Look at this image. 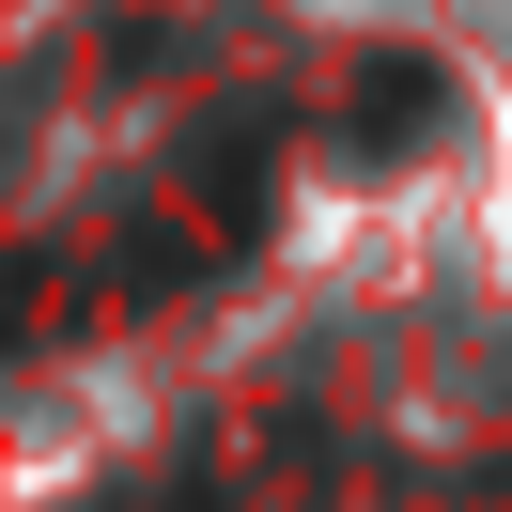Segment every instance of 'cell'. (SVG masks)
<instances>
[{
  "label": "cell",
  "instance_id": "obj_1",
  "mask_svg": "<svg viewBox=\"0 0 512 512\" xmlns=\"http://www.w3.org/2000/svg\"><path fill=\"white\" fill-rule=\"evenodd\" d=\"M435 109H450V78L419 63V47H388V63L357 78V140H419V125H435Z\"/></svg>",
  "mask_w": 512,
  "mask_h": 512
}]
</instances>
